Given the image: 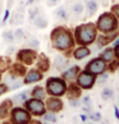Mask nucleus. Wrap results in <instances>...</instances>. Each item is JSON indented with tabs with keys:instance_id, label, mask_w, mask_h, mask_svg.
I'll list each match as a JSON object with an SVG mask.
<instances>
[{
	"instance_id": "f257e3e1",
	"label": "nucleus",
	"mask_w": 119,
	"mask_h": 124,
	"mask_svg": "<svg viewBox=\"0 0 119 124\" xmlns=\"http://www.w3.org/2000/svg\"><path fill=\"white\" fill-rule=\"evenodd\" d=\"M50 41H51V46L62 53H72V49L76 44L72 31L64 26H58L51 31Z\"/></svg>"
},
{
	"instance_id": "f03ea898",
	"label": "nucleus",
	"mask_w": 119,
	"mask_h": 124,
	"mask_svg": "<svg viewBox=\"0 0 119 124\" xmlns=\"http://www.w3.org/2000/svg\"><path fill=\"white\" fill-rule=\"evenodd\" d=\"M74 41L79 46H90V45L95 44V40L97 37V28H96L95 23H82L76 27L74 30Z\"/></svg>"
},
{
	"instance_id": "7ed1b4c3",
	"label": "nucleus",
	"mask_w": 119,
	"mask_h": 124,
	"mask_svg": "<svg viewBox=\"0 0 119 124\" xmlns=\"http://www.w3.org/2000/svg\"><path fill=\"white\" fill-rule=\"evenodd\" d=\"M118 18L113 14L111 12H105L101 16L97 18L96 21V28L99 32L106 35V33H113L115 32L117 27H118Z\"/></svg>"
},
{
	"instance_id": "20e7f679",
	"label": "nucleus",
	"mask_w": 119,
	"mask_h": 124,
	"mask_svg": "<svg viewBox=\"0 0 119 124\" xmlns=\"http://www.w3.org/2000/svg\"><path fill=\"white\" fill-rule=\"evenodd\" d=\"M46 93L50 96H55V97H60V96L65 95L67 91V82L63 79L62 77H51L46 81Z\"/></svg>"
},
{
	"instance_id": "39448f33",
	"label": "nucleus",
	"mask_w": 119,
	"mask_h": 124,
	"mask_svg": "<svg viewBox=\"0 0 119 124\" xmlns=\"http://www.w3.org/2000/svg\"><path fill=\"white\" fill-rule=\"evenodd\" d=\"M9 114H10V122L13 124H28L31 122V114L21 106L12 108Z\"/></svg>"
},
{
	"instance_id": "423d86ee",
	"label": "nucleus",
	"mask_w": 119,
	"mask_h": 124,
	"mask_svg": "<svg viewBox=\"0 0 119 124\" xmlns=\"http://www.w3.org/2000/svg\"><path fill=\"white\" fill-rule=\"evenodd\" d=\"M24 104H26V110L33 116H42L46 113V106H45L42 100H37L32 97V99H27Z\"/></svg>"
},
{
	"instance_id": "0eeeda50",
	"label": "nucleus",
	"mask_w": 119,
	"mask_h": 124,
	"mask_svg": "<svg viewBox=\"0 0 119 124\" xmlns=\"http://www.w3.org/2000/svg\"><path fill=\"white\" fill-rule=\"evenodd\" d=\"M76 83L78 85L82 90H90L92 88L96 83V76L87 70H79L78 76L76 78Z\"/></svg>"
},
{
	"instance_id": "6e6552de",
	"label": "nucleus",
	"mask_w": 119,
	"mask_h": 124,
	"mask_svg": "<svg viewBox=\"0 0 119 124\" xmlns=\"http://www.w3.org/2000/svg\"><path fill=\"white\" fill-rule=\"evenodd\" d=\"M16 59L18 63H22L24 65H32L36 59H37V51L36 50H32V49H21L17 51V55H16Z\"/></svg>"
},
{
	"instance_id": "1a4fd4ad",
	"label": "nucleus",
	"mask_w": 119,
	"mask_h": 124,
	"mask_svg": "<svg viewBox=\"0 0 119 124\" xmlns=\"http://www.w3.org/2000/svg\"><path fill=\"white\" fill-rule=\"evenodd\" d=\"M106 67H108V64L105 63L101 58H94L87 63L85 70L92 73L95 76H99V74H101V73L106 72Z\"/></svg>"
},
{
	"instance_id": "9d476101",
	"label": "nucleus",
	"mask_w": 119,
	"mask_h": 124,
	"mask_svg": "<svg viewBox=\"0 0 119 124\" xmlns=\"http://www.w3.org/2000/svg\"><path fill=\"white\" fill-rule=\"evenodd\" d=\"M1 79H3V83H5L8 86L9 91L10 90H17V88H19V87L23 85V81H21V78L13 76L12 73H9V72L5 73L4 77H1Z\"/></svg>"
},
{
	"instance_id": "9b49d317",
	"label": "nucleus",
	"mask_w": 119,
	"mask_h": 124,
	"mask_svg": "<svg viewBox=\"0 0 119 124\" xmlns=\"http://www.w3.org/2000/svg\"><path fill=\"white\" fill-rule=\"evenodd\" d=\"M44 78V73H41L40 70H37L36 68L33 69L27 70V73L24 74L23 78V85H31V83H36V82H40Z\"/></svg>"
},
{
	"instance_id": "f8f14e48",
	"label": "nucleus",
	"mask_w": 119,
	"mask_h": 124,
	"mask_svg": "<svg viewBox=\"0 0 119 124\" xmlns=\"http://www.w3.org/2000/svg\"><path fill=\"white\" fill-rule=\"evenodd\" d=\"M45 106L49 111L51 113H59L63 110V101L60 100V97H55V96H50V97L46 100V104H45Z\"/></svg>"
},
{
	"instance_id": "ddd939ff",
	"label": "nucleus",
	"mask_w": 119,
	"mask_h": 124,
	"mask_svg": "<svg viewBox=\"0 0 119 124\" xmlns=\"http://www.w3.org/2000/svg\"><path fill=\"white\" fill-rule=\"evenodd\" d=\"M36 69L40 70L41 73H45L50 69V59L42 54H37V59H36Z\"/></svg>"
},
{
	"instance_id": "4468645a",
	"label": "nucleus",
	"mask_w": 119,
	"mask_h": 124,
	"mask_svg": "<svg viewBox=\"0 0 119 124\" xmlns=\"http://www.w3.org/2000/svg\"><path fill=\"white\" fill-rule=\"evenodd\" d=\"M117 37H118V33H117V32H113V33H106V35L101 33L100 36L97 35V37H96L95 42L97 44L99 47H105L108 44L113 42V41L115 40Z\"/></svg>"
},
{
	"instance_id": "2eb2a0df",
	"label": "nucleus",
	"mask_w": 119,
	"mask_h": 124,
	"mask_svg": "<svg viewBox=\"0 0 119 124\" xmlns=\"http://www.w3.org/2000/svg\"><path fill=\"white\" fill-rule=\"evenodd\" d=\"M81 70V68L78 65H73L71 68H68V69L63 70L62 72V78L65 82H74L77 76H78V73Z\"/></svg>"
},
{
	"instance_id": "dca6fc26",
	"label": "nucleus",
	"mask_w": 119,
	"mask_h": 124,
	"mask_svg": "<svg viewBox=\"0 0 119 124\" xmlns=\"http://www.w3.org/2000/svg\"><path fill=\"white\" fill-rule=\"evenodd\" d=\"M9 73H12L13 76H16L18 78H23L24 74L27 73V68L24 64L22 63H12L10 65H9V69H8Z\"/></svg>"
},
{
	"instance_id": "f3484780",
	"label": "nucleus",
	"mask_w": 119,
	"mask_h": 124,
	"mask_svg": "<svg viewBox=\"0 0 119 124\" xmlns=\"http://www.w3.org/2000/svg\"><path fill=\"white\" fill-rule=\"evenodd\" d=\"M53 64H54V68H55L56 70L63 72L68 68V65H69V60H68V58L65 55H56Z\"/></svg>"
},
{
	"instance_id": "a211bd4d",
	"label": "nucleus",
	"mask_w": 119,
	"mask_h": 124,
	"mask_svg": "<svg viewBox=\"0 0 119 124\" xmlns=\"http://www.w3.org/2000/svg\"><path fill=\"white\" fill-rule=\"evenodd\" d=\"M65 95L68 96V99H79L81 95H82V88L77 83L71 82V85L67 86Z\"/></svg>"
},
{
	"instance_id": "6ab92c4d",
	"label": "nucleus",
	"mask_w": 119,
	"mask_h": 124,
	"mask_svg": "<svg viewBox=\"0 0 119 124\" xmlns=\"http://www.w3.org/2000/svg\"><path fill=\"white\" fill-rule=\"evenodd\" d=\"M91 55V50L88 46H78L77 49H74L72 51V56L76 59V60H82V59L87 58Z\"/></svg>"
},
{
	"instance_id": "aec40b11",
	"label": "nucleus",
	"mask_w": 119,
	"mask_h": 124,
	"mask_svg": "<svg viewBox=\"0 0 119 124\" xmlns=\"http://www.w3.org/2000/svg\"><path fill=\"white\" fill-rule=\"evenodd\" d=\"M13 108V101L12 99H7L3 102H0V119H5L9 115V111Z\"/></svg>"
},
{
	"instance_id": "412c9836",
	"label": "nucleus",
	"mask_w": 119,
	"mask_h": 124,
	"mask_svg": "<svg viewBox=\"0 0 119 124\" xmlns=\"http://www.w3.org/2000/svg\"><path fill=\"white\" fill-rule=\"evenodd\" d=\"M105 63H110L113 59H115V53H114V49L113 47H105L101 50V53H100V56Z\"/></svg>"
},
{
	"instance_id": "4be33fe9",
	"label": "nucleus",
	"mask_w": 119,
	"mask_h": 124,
	"mask_svg": "<svg viewBox=\"0 0 119 124\" xmlns=\"http://www.w3.org/2000/svg\"><path fill=\"white\" fill-rule=\"evenodd\" d=\"M31 96L33 99H37V100H45L46 99V96H48V93H46V90L44 88V87H41V86H35L31 90Z\"/></svg>"
},
{
	"instance_id": "5701e85b",
	"label": "nucleus",
	"mask_w": 119,
	"mask_h": 124,
	"mask_svg": "<svg viewBox=\"0 0 119 124\" xmlns=\"http://www.w3.org/2000/svg\"><path fill=\"white\" fill-rule=\"evenodd\" d=\"M27 99H28V91H23V92H19V93L13 96L12 101L16 104H23L27 101Z\"/></svg>"
},
{
	"instance_id": "b1692460",
	"label": "nucleus",
	"mask_w": 119,
	"mask_h": 124,
	"mask_svg": "<svg viewBox=\"0 0 119 124\" xmlns=\"http://www.w3.org/2000/svg\"><path fill=\"white\" fill-rule=\"evenodd\" d=\"M32 23H33L37 28H40V30H44V28H46L48 27V24H49V22H48V19L46 18H44L42 16H39V17H36L33 21H32Z\"/></svg>"
},
{
	"instance_id": "393cba45",
	"label": "nucleus",
	"mask_w": 119,
	"mask_h": 124,
	"mask_svg": "<svg viewBox=\"0 0 119 124\" xmlns=\"http://www.w3.org/2000/svg\"><path fill=\"white\" fill-rule=\"evenodd\" d=\"M86 7H87V10H88V16H94L99 9L97 0H87L86 1Z\"/></svg>"
},
{
	"instance_id": "a878e982",
	"label": "nucleus",
	"mask_w": 119,
	"mask_h": 124,
	"mask_svg": "<svg viewBox=\"0 0 119 124\" xmlns=\"http://www.w3.org/2000/svg\"><path fill=\"white\" fill-rule=\"evenodd\" d=\"M83 10H85V7L82 3H74L72 5V13L74 14V17H81L83 14Z\"/></svg>"
},
{
	"instance_id": "bb28decb",
	"label": "nucleus",
	"mask_w": 119,
	"mask_h": 124,
	"mask_svg": "<svg viewBox=\"0 0 119 124\" xmlns=\"http://www.w3.org/2000/svg\"><path fill=\"white\" fill-rule=\"evenodd\" d=\"M113 97H114V90L111 88V87H105V88H103V91H101V99L104 101L111 100Z\"/></svg>"
},
{
	"instance_id": "cd10ccee",
	"label": "nucleus",
	"mask_w": 119,
	"mask_h": 124,
	"mask_svg": "<svg viewBox=\"0 0 119 124\" xmlns=\"http://www.w3.org/2000/svg\"><path fill=\"white\" fill-rule=\"evenodd\" d=\"M10 59L5 58V56H0V73H4L9 69V65H10Z\"/></svg>"
},
{
	"instance_id": "c85d7f7f",
	"label": "nucleus",
	"mask_w": 119,
	"mask_h": 124,
	"mask_svg": "<svg viewBox=\"0 0 119 124\" xmlns=\"http://www.w3.org/2000/svg\"><path fill=\"white\" fill-rule=\"evenodd\" d=\"M55 14H56V17L59 18V19L68 21V10H67V8H64V7L58 8L55 10Z\"/></svg>"
},
{
	"instance_id": "c756f323",
	"label": "nucleus",
	"mask_w": 119,
	"mask_h": 124,
	"mask_svg": "<svg viewBox=\"0 0 119 124\" xmlns=\"http://www.w3.org/2000/svg\"><path fill=\"white\" fill-rule=\"evenodd\" d=\"M42 118H44L45 122H49V123H56V122H58L56 114H55V113H51V111H46V113L42 115Z\"/></svg>"
},
{
	"instance_id": "7c9ffc66",
	"label": "nucleus",
	"mask_w": 119,
	"mask_h": 124,
	"mask_svg": "<svg viewBox=\"0 0 119 124\" xmlns=\"http://www.w3.org/2000/svg\"><path fill=\"white\" fill-rule=\"evenodd\" d=\"M1 36H3V39L5 40L7 42H9V44H12V42H14V41H16V39H14V32L10 31V30L4 31Z\"/></svg>"
},
{
	"instance_id": "2f4dec72",
	"label": "nucleus",
	"mask_w": 119,
	"mask_h": 124,
	"mask_svg": "<svg viewBox=\"0 0 119 124\" xmlns=\"http://www.w3.org/2000/svg\"><path fill=\"white\" fill-rule=\"evenodd\" d=\"M118 68H119V60L115 58V59H113L110 63H108L106 70H109V72H111V73H113V72L118 70Z\"/></svg>"
},
{
	"instance_id": "473e14b6",
	"label": "nucleus",
	"mask_w": 119,
	"mask_h": 124,
	"mask_svg": "<svg viewBox=\"0 0 119 124\" xmlns=\"http://www.w3.org/2000/svg\"><path fill=\"white\" fill-rule=\"evenodd\" d=\"M40 12H41V9H40L39 7H33V8H31L30 10H28L30 21H33L36 17H39V16H40Z\"/></svg>"
},
{
	"instance_id": "72a5a7b5",
	"label": "nucleus",
	"mask_w": 119,
	"mask_h": 124,
	"mask_svg": "<svg viewBox=\"0 0 119 124\" xmlns=\"http://www.w3.org/2000/svg\"><path fill=\"white\" fill-rule=\"evenodd\" d=\"M26 45H27V47H28V49L36 50V51H37V49L40 47V42H39L36 39H30V40L26 42Z\"/></svg>"
},
{
	"instance_id": "f704fd0d",
	"label": "nucleus",
	"mask_w": 119,
	"mask_h": 124,
	"mask_svg": "<svg viewBox=\"0 0 119 124\" xmlns=\"http://www.w3.org/2000/svg\"><path fill=\"white\" fill-rule=\"evenodd\" d=\"M14 39L17 41H23L26 39V33H24V31L22 30V28H17L14 31Z\"/></svg>"
},
{
	"instance_id": "c9c22d12",
	"label": "nucleus",
	"mask_w": 119,
	"mask_h": 124,
	"mask_svg": "<svg viewBox=\"0 0 119 124\" xmlns=\"http://www.w3.org/2000/svg\"><path fill=\"white\" fill-rule=\"evenodd\" d=\"M88 114H90L88 118L92 122H100V120H101V114H100L99 111H90Z\"/></svg>"
},
{
	"instance_id": "e433bc0d",
	"label": "nucleus",
	"mask_w": 119,
	"mask_h": 124,
	"mask_svg": "<svg viewBox=\"0 0 119 124\" xmlns=\"http://www.w3.org/2000/svg\"><path fill=\"white\" fill-rule=\"evenodd\" d=\"M110 12L118 18V21H119V3H115V4H114V5L111 7V9H110Z\"/></svg>"
},
{
	"instance_id": "4c0bfd02",
	"label": "nucleus",
	"mask_w": 119,
	"mask_h": 124,
	"mask_svg": "<svg viewBox=\"0 0 119 124\" xmlns=\"http://www.w3.org/2000/svg\"><path fill=\"white\" fill-rule=\"evenodd\" d=\"M69 100V105L72 108H79L81 106V101L78 99H68Z\"/></svg>"
},
{
	"instance_id": "58836bf2",
	"label": "nucleus",
	"mask_w": 119,
	"mask_h": 124,
	"mask_svg": "<svg viewBox=\"0 0 119 124\" xmlns=\"http://www.w3.org/2000/svg\"><path fill=\"white\" fill-rule=\"evenodd\" d=\"M8 91H9V88H8V86L5 83H0V96H1L3 93H7Z\"/></svg>"
},
{
	"instance_id": "ea45409f",
	"label": "nucleus",
	"mask_w": 119,
	"mask_h": 124,
	"mask_svg": "<svg viewBox=\"0 0 119 124\" xmlns=\"http://www.w3.org/2000/svg\"><path fill=\"white\" fill-rule=\"evenodd\" d=\"M113 49H114V53H115V58L119 60V45L115 46V47H113Z\"/></svg>"
},
{
	"instance_id": "a19ab883",
	"label": "nucleus",
	"mask_w": 119,
	"mask_h": 124,
	"mask_svg": "<svg viewBox=\"0 0 119 124\" xmlns=\"http://www.w3.org/2000/svg\"><path fill=\"white\" fill-rule=\"evenodd\" d=\"M16 51V47L14 46H10V47H8V50H7V53H8V55H10V54H13Z\"/></svg>"
},
{
	"instance_id": "79ce46f5",
	"label": "nucleus",
	"mask_w": 119,
	"mask_h": 124,
	"mask_svg": "<svg viewBox=\"0 0 119 124\" xmlns=\"http://www.w3.org/2000/svg\"><path fill=\"white\" fill-rule=\"evenodd\" d=\"M60 0H48V4L49 5H55L56 3H59Z\"/></svg>"
},
{
	"instance_id": "37998d69",
	"label": "nucleus",
	"mask_w": 119,
	"mask_h": 124,
	"mask_svg": "<svg viewBox=\"0 0 119 124\" xmlns=\"http://www.w3.org/2000/svg\"><path fill=\"white\" fill-rule=\"evenodd\" d=\"M8 18H9V10H5V16H4V18H3V24H4V22H5Z\"/></svg>"
},
{
	"instance_id": "c03bdc74",
	"label": "nucleus",
	"mask_w": 119,
	"mask_h": 124,
	"mask_svg": "<svg viewBox=\"0 0 119 124\" xmlns=\"http://www.w3.org/2000/svg\"><path fill=\"white\" fill-rule=\"evenodd\" d=\"M113 45H114L113 47H115V46H118V45H119V36H118V37H117L115 40H114V41H113Z\"/></svg>"
},
{
	"instance_id": "a18cd8bd",
	"label": "nucleus",
	"mask_w": 119,
	"mask_h": 124,
	"mask_svg": "<svg viewBox=\"0 0 119 124\" xmlns=\"http://www.w3.org/2000/svg\"><path fill=\"white\" fill-rule=\"evenodd\" d=\"M28 124H42V122H40V120H32V119H31V122Z\"/></svg>"
},
{
	"instance_id": "49530a36",
	"label": "nucleus",
	"mask_w": 119,
	"mask_h": 124,
	"mask_svg": "<svg viewBox=\"0 0 119 124\" xmlns=\"http://www.w3.org/2000/svg\"><path fill=\"white\" fill-rule=\"evenodd\" d=\"M114 113H115V116L119 119V110H118V108H117V106H114Z\"/></svg>"
},
{
	"instance_id": "de8ad7c7",
	"label": "nucleus",
	"mask_w": 119,
	"mask_h": 124,
	"mask_svg": "<svg viewBox=\"0 0 119 124\" xmlns=\"http://www.w3.org/2000/svg\"><path fill=\"white\" fill-rule=\"evenodd\" d=\"M99 1H100V3H101V4H103V5H104V7H105V5H108V3H109V0H99Z\"/></svg>"
},
{
	"instance_id": "09e8293b",
	"label": "nucleus",
	"mask_w": 119,
	"mask_h": 124,
	"mask_svg": "<svg viewBox=\"0 0 119 124\" xmlns=\"http://www.w3.org/2000/svg\"><path fill=\"white\" fill-rule=\"evenodd\" d=\"M81 119H82L83 122H86V120L88 119V116H87V115H85V114H82V115H81Z\"/></svg>"
},
{
	"instance_id": "8fccbe9b",
	"label": "nucleus",
	"mask_w": 119,
	"mask_h": 124,
	"mask_svg": "<svg viewBox=\"0 0 119 124\" xmlns=\"http://www.w3.org/2000/svg\"><path fill=\"white\" fill-rule=\"evenodd\" d=\"M40 0H27V4H33V3H37Z\"/></svg>"
},
{
	"instance_id": "3c124183",
	"label": "nucleus",
	"mask_w": 119,
	"mask_h": 124,
	"mask_svg": "<svg viewBox=\"0 0 119 124\" xmlns=\"http://www.w3.org/2000/svg\"><path fill=\"white\" fill-rule=\"evenodd\" d=\"M115 32L118 33V36H119V22H118V27H117V30H115Z\"/></svg>"
},
{
	"instance_id": "603ef678",
	"label": "nucleus",
	"mask_w": 119,
	"mask_h": 124,
	"mask_svg": "<svg viewBox=\"0 0 119 124\" xmlns=\"http://www.w3.org/2000/svg\"><path fill=\"white\" fill-rule=\"evenodd\" d=\"M4 124H13V123H12V122H5Z\"/></svg>"
},
{
	"instance_id": "864d4df0",
	"label": "nucleus",
	"mask_w": 119,
	"mask_h": 124,
	"mask_svg": "<svg viewBox=\"0 0 119 124\" xmlns=\"http://www.w3.org/2000/svg\"><path fill=\"white\" fill-rule=\"evenodd\" d=\"M1 77H3V76H1V73H0V82H1Z\"/></svg>"
},
{
	"instance_id": "5fc2aeb1",
	"label": "nucleus",
	"mask_w": 119,
	"mask_h": 124,
	"mask_svg": "<svg viewBox=\"0 0 119 124\" xmlns=\"http://www.w3.org/2000/svg\"><path fill=\"white\" fill-rule=\"evenodd\" d=\"M114 1H119V0H114Z\"/></svg>"
},
{
	"instance_id": "6e6d98bb",
	"label": "nucleus",
	"mask_w": 119,
	"mask_h": 124,
	"mask_svg": "<svg viewBox=\"0 0 119 124\" xmlns=\"http://www.w3.org/2000/svg\"><path fill=\"white\" fill-rule=\"evenodd\" d=\"M118 70H119V68H118Z\"/></svg>"
},
{
	"instance_id": "4d7b16f0",
	"label": "nucleus",
	"mask_w": 119,
	"mask_h": 124,
	"mask_svg": "<svg viewBox=\"0 0 119 124\" xmlns=\"http://www.w3.org/2000/svg\"><path fill=\"white\" fill-rule=\"evenodd\" d=\"M86 1H87V0H86Z\"/></svg>"
}]
</instances>
